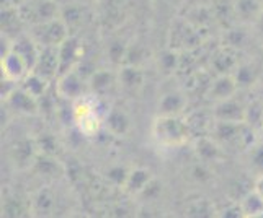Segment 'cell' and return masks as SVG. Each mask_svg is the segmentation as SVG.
Wrapping results in <instances>:
<instances>
[{
    "label": "cell",
    "mask_w": 263,
    "mask_h": 218,
    "mask_svg": "<svg viewBox=\"0 0 263 218\" xmlns=\"http://www.w3.org/2000/svg\"><path fill=\"white\" fill-rule=\"evenodd\" d=\"M59 46H40V56L33 72L52 81L54 78L59 77Z\"/></svg>",
    "instance_id": "cell-8"
},
{
    "label": "cell",
    "mask_w": 263,
    "mask_h": 218,
    "mask_svg": "<svg viewBox=\"0 0 263 218\" xmlns=\"http://www.w3.org/2000/svg\"><path fill=\"white\" fill-rule=\"evenodd\" d=\"M188 216H217V210L211 202L204 201V199H198L193 201L186 208Z\"/></svg>",
    "instance_id": "cell-30"
},
{
    "label": "cell",
    "mask_w": 263,
    "mask_h": 218,
    "mask_svg": "<svg viewBox=\"0 0 263 218\" xmlns=\"http://www.w3.org/2000/svg\"><path fill=\"white\" fill-rule=\"evenodd\" d=\"M154 179L152 172L147 168H134L129 169V175L126 178L124 184H123V190L126 194L139 197L144 189L149 186V183Z\"/></svg>",
    "instance_id": "cell-15"
},
{
    "label": "cell",
    "mask_w": 263,
    "mask_h": 218,
    "mask_svg": "<svg viewBox=\"0 0 263 218\" xmlns=\"http://www.w3.org/2000/svg\"><path fill=\"white\" fill-rule=\"evenodd\" d=\"M31 213V201H23L18 195H8L2 202V216H26Z\"/></svg>",
    "instance_id": "cell-25"
},
{
    "label": "cell",
    "mask_w": 263,
    "mask_h": 218,
    "mask_svg": "<svg viewBox=\"0 0 263 218\" xmlns=\"http://www.w3.org/2000/svg\"><path fill=\"white\" fill-rule=\"evenodd\" d=\"M261 4H263V0H261Z\"/></svg>",
    "instance_id": "cell-42"
},
{
    "label": "cell",
    "mask_w": 263,
    "mask_h": 218,
    "mask_svg": "<svg viewBox=\"0 0 263 218\" xmlns=\"http://www.w3.org/2000/svg\"><path fill=\"white\" fill-rule=\"evenodd\" d=\"M34 31L31 38L40 44V46H61L69 38V25L61 15L52 18L49 21H44L33 26Z\"/></svg>",
    "instance_id": "cell-3"
},
{
    "label": "cell",
    "mask_w": 263,
    "mask_h": 218,
    "mask_svg": "<svg viewBox=\"0 0 263 218\" xmlns=\"http://www.w3.org/2000/svg\"><path fill=\"white\" fill-rule=\"evenodd\" d=\"M157 63H159V69L164 72V74H174V72L180 67V57H178L177 51L167 49L159 54Z\"/></svg>",
    "instance_id": "cell-29"
},
{
    "label": "cell",
    "mask_w": 263,
    "mask_h": 218,
    "mask_svg": "<svg viewBox=\"0 0 263 218\" xmlns=\"http://www.w3.org/2000/svg\"><path fill=\"white\" fill-rule=\"evenodd\" d=\"M152 137L160 145L177 148L185 145L193 135L185 117L157 114L152 122Z\"/></svg>",
    "instance_id": "cell-1"
},
{
    "label": "cell",
    "mask_w": 263,
    "mask_h": 218,
    "mask_svg": "<svg viewBox=\"0 0 263 218\" xmlns=\"http://www.w3.org/2000/svg\"><path fill=\"white\" fill-rule=\"evenodd\" d=\"M84 88L85 78L77 69L61 74L56 78V93L59 98L67 99V101H76L80 96H84Z\"/></svg>",
    "instance_id": "cell-6"
},
{
    "label": "cell",
    "mask_w": 263,
    "mask_h": 218,
    "mask_svg": "<svg viewBox=\"0 0 263 218\" xmlns=\"http://www.w3.org/2000/svg\"><path fill=\"white\" fill-rule=\"evenodd\" d=\"M4 103L7 107H10L18 114H25V116H33L40 111V99L31 96L28 92H25L20 85H18V88Z\"/></svg>",
    "instance_id": "cell-12"
},
{
    "label": "cell",
    "mask_w": 263,
    "mask_h": 218,
    "mask_svg": "<svg viewBox=\"0 0 263 218\" xmlns=\"http://www.w3.org/2000/svg\"><path fill=\"white\" fill-rule=\"evenodd\" d=\"M12 49L20 54L33 72L36 60H38V56H40V44L36 42L31 36H18L12 42Z\"/></svg>",
    "instance_id": "cell-16"
},
{
    "label": "cell",
    "mask_w": 263,
    "mask_h": 218,
    "mask_svg": "<svg viewBox=\"0 0 263 218\" xmlns=\"http://www.w3.org/2000/svg\"><path fill=\"white\" fill-rule=\"evenodd\" d=\"M36 145H38V150L43 155H51L56 157L58 153V142L52 137L51 134H43L41 139H36Z\"/></svg>",
    "instance_id": "cell-33"
},
{
    "label": "cell",
    "mask_w": 263,
    "mask_h": 218,
    "mask_svg": "<svg viewBox=\"0 0 263 218\" xmlns=\"http://www.w3.org/2000/svg\"><path fill=\"white\" fill-rule=\"evenodd\" d=\"M33 169L38 171L40 175L52 176V178H56V176L64 172V168H62V165L56 158L51 157V155H43V153H40V157H38V160H36Z\"/></svg>",
    "instance_id": "cell-28"
},
{
    "label": "cell",
    "mask_w": 263,
    "mask_h": 218,
    "mask_svg": "<svg viewBox=\"0 0 263 218\" xmlns=\"http://www.w3.org/2000/svg\"><path fill=\"white\" fill-rule=\"evenodd\" d=\"M40 157L36 139H20L16 140L10 148V158L16 169H33L36 160Z\"/></svg>",
    "instance_id": "cell-5"
},
{
    "label": "cell",
    "mask_w": 263,
    "mask_h": 218,
    "mask_svg": "<svg viewBox=\"0 0 263 218\" xmlns=\"http://www.w3.org/2000/svg\"><path fill=\"white\" fill-rule=\"evenodd\" d=\"M257 25L260 26V30L263 31V12H261V15H260V18H258V21H257Z\"/></svg>",
    "instance_id": "cell-41"
},
{
    "label": "cell",
    "mask_w": 263,
    "mask_h": 218,
    "mask_svg": "<svg viewBox=\"0 0 263 218\" xmlns=\"http://www.w3.org/2000/svg\"><path fill=\"white\" fill-rule=\"evenodd\" d=\"M185 119H186L188 127H190V130H192V135L195 139L213 134L214 124H216V117H214L213 111L208 113L204 109H196V111L185 116Z\"/></svg>",
    "instance_id": "cell-13"
},
{
    "label": "cell",
    "mask_w": 263,
    "mask_h": 218,
    "mask_svg": "<svg viewBox=\"0 0 263 218\" xmlns=\"http://www.w3.org/2000/svg\"><path fill=\"white\" fill-rule=\"evenodd\" d=\"M239 205L246 218H261L263 216V197L255 189H250L239 199Z\"/></svg>",
    "instance_id": "cell-21"
},
{
    "label": "cell",
    "mask_w": 263,
    "mask_h": 218,
    "mask_svg": "<svg viewBox=\"0 0 263 218\" xmlns=\"http://www.w3.org/2000/svg\"><path fill=\"white\" fill-rule=\"evenodd\" d=\"M105 125L108 132L115 135V137H124V135L129 132L131 121L128 114L121 111L120 107H113L105 116Z\"/></svg>",
    "instance_id": "cell-18"
},
{
    "label": "cell",
    "mask_w": 263,
    "mask_h": 218,
    "mask_svg": "<svg viewBox=\"0 0 263 218\" xmlns=\"http://www.w3.org/2000/svg\"><path fill=\"white\" fill-rule=\"evenodd\" d=\"M234 12L242 21L257 23L263 12V4L261 0H235Z\"/></svg>",
    "instance_id": "cell-22"
},
{
    "label": "cell",
    "mask_w": 263,
    "mask_h": 218,
    "mask_svg": "<svg viewBox=\"0 0 263 218\" xmlns=\"http://www.w3.org/2000/svg\"><path fill=\"white\" fill-rule=\"evenodd\" d=\"M213 114L216 117V121L243 122L247 114V104H243L235 96H232L229 99H224V101L214 103Z\"/></svg>",
    "instance_id": "cell-10"
},
{
    "label": "cell",
    "mask_w": 263,
    "mask_h": 218,
    "mask_svg": "<svg viewBox=\"0 0 263 218\" xmlns=\"http://www.w3.org/2000/svg\"><path fill=\"white\" fill-rule=\"evenodd\" d=\"M232 75H234L235 80H237L239 88L240 86H247V85H250L252 81H253V72H252L250 67H240V66H237V69H235V72H234Z\"/></svg>",
    "instance_id": "cell-36"
},
{
    "label": "cell",
    "mask_w": 263,
    "mask_h": 218,
    "mask_svg": "<svg viewBox=\"0 0 263 218\" xmlns=\"http://www.w3.org/2000/svg\"><path fill=\"white\" fill-rule=\"evenodd\" d=\"M49 83L51 81L48 78L41 77L40 74H36V72H30V74L26 75L25 80L20 83V86L25 90V92H28L31 96H34L36 99H41V98L46 96Z\"/></svg>",
    "instance_id": "cell-24"
},
{
    "label": "cell",
    "mask_w": 263,
    "mask_h": 218,
    "mask_svg": "<svg viewBox=\"0 0 263 218\" xmlns=\"http://www.w3.org/2000/svg\"><path fill=\"white\" fill-rule=\"evenodd\" d=\"M128 175H129V169H124V168L116 166V168L108 169V172H106V179L110 181V184H113V186H116V187H121V189H123V184H124L126 178H128Z\"/></svg>",
    "instance_id": "cell-35"
},
{
    "label": "cell",
    "mask_w": 263,
    "mask_h": 218,
    "mask_svg": "<svg viewBox=\"0 0 263 218\" xmlns=\"http://www.w3.org/2000/svg\"><path fill=\"white\" fill-rule=\"evenodd\" d=\"M246 122L250 124L253 129H261L263 127V103L261 101H253L247 106V114H246Z\"/></svg>",
    "instance_id": "cell-31"
},
{
    "label": "cell",
    "mask_w": 263,
    "mask_h": 218,
    "mask_svg": "<svg viewBox=\"0 0 263 218\" xmlns=\"http://www.w3.org/2000/svg\"><path fill=\"white\" fill-rule=\"evenodd\" d=\"M253 189H255L257 192L263 197V175H260V176L255 179V184H253Z\"/></svg>",
    "instance_id": "cell-40"
},
{
    "label": "cell",
    "mask_w": 263,
    "mask_h": 218,
    "mask_svg": "<svg viewBox=\"0 0 263 218\" xmlns=\"http://www.w3.org/2000/svg\"><path fill=\"white\" fill-rule=\"evenodd\" d=\"M22 20L30 25H40L59 16V7L54 0H30L25 5L18 7Z\"/></svg>",
    "instance_id": "cell-4"
},
{
    "label": "cell",
    "mask_w": 263,
    "mask_h": 218,
    "mask_svg": "<svg viewBox=\"0 0 263 218\" xmlns=\"http://www.w3.org/2000/svg\"><path fill=\"white\" fill-rule=\"evenodd\" d=\"M126 54H128V48L124 46L123 42H113L110 48H108V56H110L113 63L118 66H123L126 60Z\"/></svg>",
    "instance_id": "cell-34"
},
{
    "label": "cell",
    "mask_w": 263,
    "mask_h": 218,
    "mask_svg": "<svg viewBox=\"0 0 263 218\" xmlns=\"http://www.w3.org/2000/svg\"><path fill=\"white\" fill-rule=\"evenodd\" d=\"M26 2H30V0H2V7H7V5H12V7H22L25 5Z\"/></svg>",
    "instance_id": "cell-39"
},
{
    "label": "cell",
    "mask_w": 263,
    "mask_h": 218,
    "mask_svg": "<svg viewBox=\"0 0 263 218\" xmlns=\"http://www.w3.org/2000/svg\"><path fill=\"white\" fill-rule=\"evenodd\" d=\"M118 83L128 92H136L144 83V72L138 66H131V63H123L118 72Z\"/></svg>",
    "instance_id": "cell-17"
},
{
    "label": "cell",
    "mask_w": 263,
    "mask_h": 218,
    "mask_svg": "<svg viewBox=\"0 0 263 218\" xmlns=\"http://www.w3.org/2000/svg\"><path fill=\"white\" fill-rule=\"evenodd\" d=\"M115 81H118V77H115L113 74L108 69H100V70H93L92 75L88 77V85H90V90L97 95H103L106 93L108 90H110Z\"/></svg>",
    "instance_id": "cell-23"
},
{
    "label": "cell",
    "mask_w": 263,
    "mask_h": 218,
    "mask_svg": "<svg viewBox=\"0 0 263 218\" xmlns=\"http://www.w3.org/2000/svg\"><path fill=\"white\" fill-rule=\"evenodd\" d=\"M162 192V186L157 183V181H156V178H154L152 181H151V183H149V186L146 187V189H144L142 190V192H141V195L139 197H147V199H154V197H157L159 194Z\"/></svg>",
    "instance_id": "cell-38"
},
{
    "label": "cell",
    "mask_w": 263,
    "mask_h": 218,
    "mask_svg": "<svg viewBox=\"0 0 263 218\" xmlns=\"http://www.w3.org/2000/svg\"><path fill=\"white\" fill-rule=\"evenodd\" d=\"M72 119H74L80 134L85 137H95L103 124V117L97 103V95H84L76 99L74 106H72Z\"/></svg>",
    "instance_id": "cell-2"
},
{
    "label": "cell",
    "mask_w": 263,
    "mask_h": 218,
    "mask_svg": "<svg viewBox=\"0 0 263 218\" xmlns=\"http://www.w3.org/2000/svg\"><path fill=\"white\" fill-rule=\"evenodd\" d=\"M237 90H239V83L232 74H217V77L213 78L210 86H208L206 96L210 98L213 103H219V101H224V99L235 96Z\"/></svg>",
    "instance_id": "cell-9"
},
{
    "label": "cell",
    "mask_w": 263,
    "mask_h": 218,
    "mask_svg": "<svg viewBox=\"0 0 263 218\" xmlns=\"http://www.w3.org/2000/svg\"><path fill=\"white\" fill-rule=\"evenodd\" d=\"M249 163L258 176L263 175V142L253 143L249 148Z\"/></svg>",
    "instance_id": "cell-32"
},
{
    "label": "cell",
    "mask_w": 263,
    "mask_h": 218,
    "mask_svg": "<svg viewBox=\"0 0 263 218\" xmlns=\"http://www.w3.org/2000/svg\"><path fill=\"white\" fill-rule=\"evenodd\" d=\"M222 145L213 135H203L195 139V151L201 161H216L221 157Z\"/></svg>",
    "instance_id": "cell-19"
},
{
    "label": "cell",
    "mask_w": 263,
    "mask_h": 218,
    "mask_svg": "<svg viewBox=\"0 0 263 218\" xmlns=\"http://www.w3.org/2000/svg\"><path fill=\"white\" fill-rule=\"evenodd\" d=\"M237 51L234 46H224L214 54L213 67L217 70V74H232V70L237 69Z\"/></svg>",
    "instance_id": "cell-20"
},
{
    "label": "cell",
    "mask_w": 263,
    "mask_h": 218,
    "mask_svg": "<svg viewBox=\"0 0 263 218\" xmlns=\"http://www.w3.org/2000/svg\"><path fill=\"white\" fill-rule=\"evenodd\" d=\"M0 69H2V77L10 78V80L16 81V83H22L25 77L31 72L30 66L25 62V59L13 49L8 52L7 56L2 57Z\"/></svg>",
    "instance_id": "cell-11"
},
{
    "label": "cell",
    "mask_w": 263,
    "mask_h": 218,
    "mask_svg": "<svg viewBox=\"0 0 263 218\" xmlns=\"http://www.w3.org/2000/svg\"><path fill=\"white\" fill-rule=\"evenodd\" d=\"M31 213L34 215H51L56 197L49 189H40L31 199Z\"/></svg>",
    "instance_id": "cell-26"
},
{
    "label": "cell",
    "mask_w": 263,
    "mask_h": 218,
    "mask_svg": "<svg viewBox=\"0 0 263 218\" xmlns=\"http://www.w3.org/2000/svg\"><path fill=\"white\" fill-rule=\"evenodd\" d=\"M84 59V44L80 42L76 36H69V38L59 46V62H61V74H66L69 70L79 69Z\"/></svg>",
    "instance_id": "cell-7"
},
{
    "label": "cell",
    "mask_w": 263,
    "mask_h": 218,
    "mask_svg": "<svg viewBox=\"0 0 263 218\" xmlns=\"http://www.w3.org/2000/svg\"><path fill=\"white\" fill-rule=\"evenodd\" d=\"M217 216H222V218H243V212H242L239 202L234 201L226 208H222V210H217Z\"/></svg>",
    "instance_id": "cell-37"
},
{
    "label": "cell",
    "mask_w": 263,
    "mask_h": 218,
    "mask_svg": "<svg viewBox=\"0 0 263 218\" xmlns=\"http://www.w3.org/2000/svg\"><path fill=\"white\" fill-rule=\"evenodd\" d=\"M22 23H23L22 15L18 12L16 7H12V5L2 7V34L10 38V36L20 31Z\"/></svg>",
    "instance_id": "cell-27"
},
{
    "label": "cell",
    "mask_w": 263,
    "mask_h": 218,
    "mask_svg": "<svg viewBox=\"0 0 263 218\" xmlns=\"http://www.w3.org/2000/svg\"><path fill=\"white\" fill-rule=\"evenodd\" d=\"M188 98L181 92H168L159 99V114L162 116H181L186 111Z\"/></svg>",
    "instance_id": "cell-14"
}]
</instances>
